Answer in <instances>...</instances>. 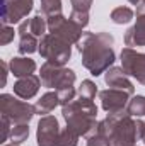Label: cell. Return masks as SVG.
Segmentation results:
<instances>
[{"mask_svg": "<svg viewBox=\"0 0 145 146\" xmlns=\"http://www.w3.org/2000/svg\"><path fill=\"white\" fill-rule=\"evenodd\" d=\"M114 37L109 33H84L79 42L75 44L82 54V65L91 75L99 76L113 66L116 56L113 51Z\"/></svg>", "mask_w": 145, "mask_h": 146, "instance_id": "cell-1", "label": "cell"}, {"mask_svg": "<svg viewBox=\"0 0 145 146\" xmlns=\"http://www.w3.org/2000/svg\"><path fill=\"white\" fill-rule=\"evenodd\" d=\"M97 131L108 138L111 146H137V141L145 134V122L133 119L125 109L108 114L104 121L97 122Z\"/></svg>", "mask_w": 145, "mask_h": 146, "instance_id": "cell-2", "label": "cell"}, {"mask_svg": "<svg viewBox=\"0 0 145 146\" xmlns=\"http://www.w3.org/2000/svg\"><path fill=\"white\" fill-rule=\"evenodd\" d=\"M62 114L67 122V127L75 131L79 136L89 138L97 129V107L91 99H73L70 104L62 107Z\"/></svg>", "mask_w": 145, "mask_h": 146, "instance_id": "cell-3", "label": "cell"}, {"mask_svg": "<svg viewBox=\"0 0 145 146\" xmlns=\"http://www.w3.org/2000/svg\"><path fill=\"white\" fill-rule=\"evenodd\" d=\"M72 44H68L67 41H63L60 36L56 34H44L39 41V48L38 53L51 65L56 66H63L70 56H72Z\"/></svg>", "mask_w": 145, "mask_h": 146, "instance_id": "cell-4", "label": "cell"}, {"mask_svg": "<svg viewBox=\"0 0 145 146\" xmlns=\"http://www.w3.org/2000/svg\"><path fill=\"white\" fill-rule=\"evenodd\" d=\"M0 112L2 115H7L12 121V124H29V121L36 115L34 106L22 99L19 100L9 94L0 95Z\"/></svg>", "mask_w": 145, "mask_h": 146, "instance_id": "cell-5", "label": "cell"}, {"mask_svg": "<svg viewBox=\"0 0 145 146\" xmlns=\"http://www.w3.org/2000/svg\"><path fill=\"white\" fill-rule=\"evenodd\" d=\"M39 78H41L43 87H46V88H55V92H58V90H62V88L73 87L77 76H75V72L70 70V68L56 66V65H51V63L46 61V63L41 66Z\"/></svg>", "mask_w": 145, "mask_h": 146, "instance_id": "cell-6", "label": "cell"}, {"mask_svg": "<svg viewBox=\"0 0 145 146\" xmlns=\"http://www.w3.org/2000/svg\"><path fill=\"white\" fill-rule=\"evenodd\" d=\"M33 10V0H2V26L21 24L22 19Z\"/></svg>", "mask_w": 145, "mask_h": 146, "instance_id": "cell-7", "label": "cell"}, {"mask_svg": "<svg viewBox=\"0 0 145 146\" xmlns=\"http://www.w3.org/2000/svg\"><path fill=\"white\" fill-rule=\"evenodd\" d=\"M121 68L128 76L137 78L138 83L145 85V54L133 48H123L121 51Z\"/></svg>", "mask_w": 145, "mask_h": 146, "instance_id": "cell-8", "label": "cell"}, {"mask_svg": "<svg viewBox=\"0 0 145 146\" xmlns=\"http://www.w3.org/2000/svg\"><path fill=\"white\" fill-rule=\"evenodd\" d=\"M60 136V124L55 115H43L38 122L36 143L38 146H56Z\"/></svg>", "mask_w": 145, "mask_h": 146, "instance_id": "cell-9", "label": "cell"}, {"mask_svg": "<svg viewBox=\"0 0 145 146\" xmlns=\"http://www.w3.org/2000/svg\"><path fill=\"white\" fill-rule=\"evenodd\" d=\"M130 97L132 95L128 92L119 90V88H106V90L99 92L101 106H103V109L106 110L108 114L125 110L126 106H128V102H130Z\"/></svg>", "mask_w": 145, "mask_h": 146, "instance_id": "cell-10", "label": "cell"}, {"mask_svg": "<svg viewBox=\"0 0 145 146\" xmlns=\"http://www.w3.org/2000/svg\"><path fill=\"white\" fill-rule=\"evenodd\" d=\"M125 44L128 48L145 46V3L138 5V9H137V22L126 31Z\"/></svg>", "mask_w": 145, "mask_h": 146, "instance_id": "cell-11", "label": "cell"}, {"mask_svg": "<svg viewBox=\"0 0 145 146\" xmlns=\"http://www.w3.org/2000/svg\"><path fill=\"white\" fill-rule=\"evenodd\" d=\"M104 82H106V85H108L109 88H119V90L128 92L130 95H133V92H135L133 83L130 82L128 75L125 73L123 68L111 66L108 72H106V75H104Z\"/></svg>", "mask_w": 145, "mask_h": 146, "instance_id": "cell-12", "label": "cell"}, {"mask_svg": "<svg viewBox=\"0 0 145 146\" xmlns=\"http://www.w3.org/2000/svg\"><path fill=\"white\" fill-rule=\"evenodd\" d=\"M41 78L38 75H29V76H24V78H19L15 83H14V94L22 99V100H29L33 99L38 94L39 87H41Z\"/></svg>", "mask_w": 145, "mask_h": 146, "instance_id": "cell-13", "label": "cell"}, {"mask_svg": "<svg viewBox=\"0 0 145 146\" xmlns=\"http://www.w3.org/2000/svg\"><path fill=\"white\" fill-rule=\"evenodd\" d=\"M48 29V22H46V17L43 14H36L34 17H29V19H24L21 24H19V36H26V34H33L36 37H43L44 33Z\"/></svg>", "mask_w": 145, "mask_h": 146, "instance_id": "cell-14", "label": "cell"}, {"mask_svg": "<svg viewBox=\"0 0 145 146\" xmlns=\"http://www.w3.org/2000/svg\"><path fill=\"white\" fill-rule=\"evenodd\" d=\"M82 29H84V27L79 26L75 21H72V19H63V22H62L51 34L60 36L63 41H67L68 44H77L79 39H80L82 34H84Z\"/></svg>", "mask_w": 145, "mask_h": 146, "instance_id": "cell-15", "label": "cell"}, {"mask_svg": "<svg viewBox=\"0 0 145 146\" xmlns=\"http://www.w3.org/2000/svg\"><path fill=\"white\" fill-rule=\"evenodd\" d=\"M9 70L14 76L17 78H24V76H29L33 75L34 70H36V63L34 60L28 58V56H15L10 60L9 63Z\"/></svg>", "mask_w": 145, "mask_h": 146, "instance_id": "cell-16", "label": "cell"}, {"mask_svg": "<svg viewBox=\"0 0 145 146\" xmlns=\"http://www.w3.org/2000/svg\"><path fill=\"white\" fill-rule=\"evenodd\" d=\"M56 106H60V99H58V92H46L39 97L34 104V110L38 115H50L51 110H55Z\"/></svg>", "mask_w": 145, "mask_h": 146, "instance_id": "cell-17", "label": "cell"}, {"mask_svg": "<svg viewBox=\"0 0 145 146\" xmlns=\"http://www.w3.org/2000/svg\"><path fill=\"white\" fill-rule=\"evenodd\" d=\"M133 17H135V12L130 7H116L111 12V21L114 24H128L133 21Z\"/></svg>", "mask_w": 145, "mask_h": 146, "instance_id": "cell-18", "label": "cell"}, {"mask_svg": "<svg viewBox=\"0 0 145 146\" xmlns=\"http://www.w3.org/2000/svg\"><path fill=\"white\" fill-rule=\"evenodd\" d=\"M126 110L133 117H142V115H145V97L144 95L132 97L130 102H128V106H126Z\"/></svg>", "mask_w": 145, "mask_h": 146, "instance_id": "cell-19", "label": "cell"}, {"mask_svg": "<svg viewBox=\"0 0 145 146\" xmlns=\"http://www.w3.org/2000/svg\"><path fill=\"white\" fill-rule=\"evenodd\" d=\"M39 48V42H38V37L33 34H26V36H21L19 41V53L21 54H31L38 51Z\"/></svg>", "mask_w": 145, "mask_h": 146, "instance_id": "cell-20", "label": "cell"}, {"mask_svg": "<svg viewBox=\"0 0 145 146\" xmlns=\"http://www.w3.org/2000/svg\"><path fill=\"white\" fill-rule=\"evenodd\" d=\"M29 138V126L28 124H14L10 131V141L14 145H21Z\"/></svg>", "mask_w": 145, "mask_h": 146, "instance_id": "cell-21", "label": "cell"}, {"mask_svg": "<svg viewBox=\"0 0 145 146\" xmlns=\"http://www.w3.org/2000/svg\"><path fill=\"white\" fill-rule=\"evenodd\" d=\"M41 2V12L46 19L56 14H62V0H39Z\"/></svg>", "mask_w": 145, "mask_h": 146, "instance_id": "cell-22", "label": "cell"}, {"mask_svg": "<svg viewBox=\"0 0 145 146\" xmlns=\"http://www.w3.org/2000/svg\"><path fill=\"white\" fill-rule=\"evenodd\" d=\"M79 134L72 131L70 127H65L60 131V136H58V143L56 146H77L79 145Z\"/></svg>", "mask_w": 145, "mask_h": 146, "instance_id": "cell-23", "label": "cell"}, {"mask_svg": "<svg viewBox=\"0 0 145 146\" xmlns=\"http://www.w3.org/2000/svg\"><path fill=\"white\" fill-rule=\"evenodd\" d=\"M77 94H79V97L94 100V99H96V94H97V87H96V83H94L92 80H82V83H80Z\"/></svg>", "mask_w": 145, "mask_h": 146, "instance_id": "cell-24", "label": "cell"}, {"mask_svg": "<svg viewBox=\"0 0 145 146\" xmlns=\"http://www.w3.org/2000/svg\"><path fill=\"white\" fill-rule=\"evenodd\" d=\"M87 146H111V145H109L108 138H106L103 133H99V131L96 129V133L87 138Z\"/></svg>", "mask_w": 145, "mask_h": 146, "instance_id": "cell-25", "label": "cell"}, {"mask_svg": "<svg viewBox=\"0 0 145 146\" xmlns=\"http://www.w3.org/2000/svg\"><path fill=\"white\" fill-rule=\"evenodd\" d=\"M75 88L73 87H68V88H62V90H58V99H60V106L63 107V106H67V104H70L73 99H75Z\"/></svg>", "mask_w": 145, "mask_h": 146, "instance_id": "cell-26", "label": "cell"}, {"mask_svg": "<svg viewBox=\"0 0 145 146\" xmlns=\"http://www.w3.org/2000/svg\"><path fill=\"white\" fill-rule=\"evenodd\" d=\"M14 36H15L14 27H10V26H2V29H0V44H2V46L9 44V42L14 39Z\"/></svg>", "mask_w": 145, "mask_h": 146, "instance_id": "cell-27", "label": "cell"}, {"mask_svg": "<svg viewBox=\"0 0 145 146\" xmlns=\"http://www.w3.org/2000/svg\"><path fill=\"white\" fill-rule=\"evenodd\" d=\"M70 19H72V21H75L79 26L85 27V26L89 24V12H79V10H72Z\"/></svg>", "mask_w": 145, "mask_h": 146, "instance_id": "cell-28", "label": "cell"}, {"mask_svg": "<svg viewBox=\"0 0 145 146\" xmlns=\"http://www.w3.org/2000/svg\"><path fill=\"white\" fill-rule=\"evenodd\" d=\"M72 2V10L79 12H89V9L92 7V0H70Z\"/></svg>", "mask_w": 145, "mask_h": 146, "instance_id": "cell-29", "label": "cell"}, {"mask_svg": "<svg viewBox=\"0 0 145 146\" xmlns=\"http://www.w3.org/2000/svg\"><path fill=\"white\" fill-rule=\"evenodd\" d=\"M10 124L12 121L7 115H2V141H7V138H10V131H12Z\"/></svg>", "mask_w": 145, "mask_h": 146, "instance_id": "cell-30", "label": "cell"}, {"mask_svg": "<svg viewBox=\"0 0 145 146\" xmlns=\"http://www.w3.org/2000/svg\"><path fill=\"white\" fill-rule=\"evenodd\" d=\"M0 65H2V82H0V85L3 87V85L7 83V68H9V65H7L5 61H2Z\"/></svg>", "mask_w": 145, "mask_h": 146, "instance_id": "cell-31", "label": "cell"}, {"mask_svg": "<svg viewBox=\"0 0 145 146\" xmlns=\"http://www.w3.org/2000/svg\"><path fill=\"white\" fill-rule=\"evenodd\" d=\"M128 2H130L132 5H142V3H144L142 0H128Z\"/></svg>", "mask_w": 145, "mask_h": 146, "instance_id": "cell-32", "label": "cell"}, {"mask_svg": "<svg viewBox=\"0 0 145 146\" xmlns=\"http://www.w3.org/2000/svg\"><path fill=\"white\" fill-rule=\"evenodd\" d=\"M3 146H19V145H14V143H10V145H3Z\"/></svg>", "mask_w": 145, "mask_h": 146, "instance_id": "cell-33", "label": "cell"}, {"mask_svg": "<svg viewBox=\"0 0 145 146\" xmlns=\"http://www.w3.org/2000/svg\"><path fill=\"white\" fill-rule=\"evenodd\" d=\"M142 141H144V145H145V134H144V138H142Z\"/></svg>", "mask_w": 145, "mask_h": 146, "instance_id": "cell-34", "label": "cell"}, {"mask_svg": "<svg viewBox=\"0 0 145 146\" xmlns=\"http://www.w3.org/2000/svg\"><path fill=\"white\" fill-rule=\"evenodd\" d=\"M142 2H144V3H145V0H142Z\"/></svg>", "mask_w": 145, "mask_h": 146, "instance_id": "cell-35", "label": "cell"}]
</instances>
